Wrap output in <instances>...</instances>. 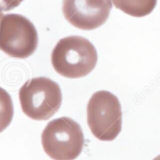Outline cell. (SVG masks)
<instances>
[{
    "instance_id": "1",
    "label": "cell",
    "mask_w": 160,
    "mask_h": 160,
    "mask_svg": "<svg viewBox=\"0 0 160 160\" xmlns=\"http://www.w3.org/2000/svg\"><path fill=\"white\" fill-rule=\"evenodd\" d=\"M51 59L57 73L69 79H78L93 71L98 62V54L95 46L88 39L70 36L59 41Z\"/></svg>"
},
{
    "instance_id": "2",
    "label": "cell",
    "mask_w": 160,
    "mask_h": 160,
    "mask_svg": "<svg viewBox=\"0 0 160 160\" xmlns=\"http://www.w3.org/2000/svg\"><path fill=\"white\" fill-rule=\"evenodd\" d=\"M41 144L53 160H74L83 150L84 133L77 122L62 117L48 123L41 134Z\"/></svg>"
},
{
    "instance_id": "3",
    "label": "cell",
    "mask_w": 160,
    "mask_h": 160,
    "mask_svg": "<svg viewBox=\"0 0 160 160\" xmlns=\"http://www.w3.org/2000/svg\"><path fill=\"white\" fill-rule=\"evenodd\" d=\"M22 111L35 121H47L62 104V92L57 82L49 78L29 79L19 91Z\"/></svg>"
},
{
    "instance_id": "4",
    "label": "cell",
    "mask_w": 160,
    "mask_h": 160,
    "mask_svg": "<svg viewBox=\"0 0 160 160\" xmlns=\"http://www.w3.org/2000/svg\"><path fill=\"white\" fill-rule=\"evenodd\" d=\"M87 119L96 138L114 140L122 130V109L117 97L106 90L95 92L88 103Z\"/></svg>"
},
{
    "instance_id": "5",
    "label": "cell",
    "mask_w": 160,
    "mask_h": 160,
    "mask_svg": "<svg viewBox=\"0 0 160 160\" xmlns=\"http://www.w3.org/2000/svg\"><path fill=\"white\" fill-rule=\"evenodd\" d=\"M38 36L33 23L24 16L4 15L0 23V49L9 56L27 58L38 48Z\"/></svg>"
},
{
    "instance_id": "6",
    "label": "cell",
    "mask_w": 160,
    "mask_h": 160,
    "mask_svg": "<svg viewBox=\"0 0 160 160\" xmlns=\"http://www.w3.org/2000/svg\"><path fill=\"white\" fill-rule=\"evenodd\" d=\"M112 0H63V13L73 26L84 30L99 28L109 17Z\"/></svg>"
},
{
    "instance_id": "7",
    "label": "cell",
    "mask_w": 160,
    "mask_h": 160,
    "mask_svg": "<svg viewBox=\"0 0 160 160\" xmlns=\"http://www.w3.org/2000/svg\"><path fill=\"white\" fill-rule=\"evenodd\" d=\"M115 7L134 17L148 16L154 10L157 0H112Z\"/></svg>"
},
{
    "instance_id": "8",
    "label": "cell",
    "mask_w": 160,
    "mask_h": 160,
    "mask_svg": "<svg viewBox=\"0 0 160 160\" xmlns=\"http://www.w3.org/2000/svg\"><path fill=\"white\" fill-rule=\"evenodd\" d=\"M13 117V104L10 95L0 87V133L9 127Z\"/></svg>"
},
{
    "instance_id": "9",
    "label": "cell",
    "mask_w": 160,
    "mask_h": 160,
    "mask_svg": "<svg viewBox=\"0 0 160 160\" xmlns=\"http://www.w3.org/2000/svg\"><path fill=\"white\" fill-rule=\"evenodd\" d=\"M23 0H0V12H7L17 7Z\"/></svg>"
},
{
    "instance_id": "10",
    "label": "cell",
    "mask_w": 160,
    "mask_h": 160,
    "mask_svg": "<svg viewBox=\"0 0 160 160\" xmlns=\"http://www.w3.org/2000/svg\"><path fill=\"white\" fill-rule=\"evenodd\" d=\"M3 17H4V14H3L2 12H0V23H1V20H2V19H3ZM0 50H1V49H0Z\"/></svg>"
},
{
    "instance_id": "11",
    "label": "cell",
    "mask_w": 160,
    "mask_h": 160,
    "mask_svg": "<svg viewBox=\"0 0 160 160\" xmlns=\"http://www.w3.org/2000/svg\"><path fill=\"white\" fill-rule=\"evenodd\" d=\"M153 160H160V155H159V156H156V157L155 158V159H153Z\"/></svg>"
}]
</instances>
